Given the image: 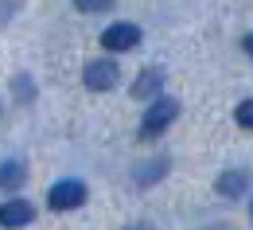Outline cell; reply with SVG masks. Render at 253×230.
<instances>
[{
    "instance_id": "obj_1",
    "label": "cell",
    "mask_w": 253,
    "mask_h": 230,
    "mask_svg": "<svg viewBox=\"0 0 253 230\" xmlns=\"http://www.w3.org/2000/svg\"><path fill=\"white\" fill-rule=\"evenodd\" d=\"M175 117H179V101H171V98H152L148 113H144V121H140V137H160V133L168 129Z\"/></svg>"
},
{
    "instance_id": "obj_2",
    "label": "cell",
    "mask_w": 253,
    "mask_h": 230,
    "mask_svg": "<svg viewBox=\"0 0 253 230\" xmlns=\"http://www.w3.org/2000/svg\"><path fill=\"white\" fill-rule=\"evenodd\" d=\"M47 203H51L55 211H74V207L86 203V184H82V180H59V184L47 191Z\"/></svg>"
},
{
    "instance_id": "obj_3",
    "label": "cell",
    "mask_w": 253,
    "mask_h": 230,
    "mask_svg": "<svg viewBox=\"0 0 253 230\" xmlns=\"http://www.w3.org/2000/svg\"><path fill=\"white\" fill-rule=\"evenodd\" d=\"M136 43H140V28H136V24H125V20H121V24H109V28L101 32V47H105V51H132Z\"/></svg>"
},
{
    "instance_id": "obj_4",
    "label": "cell",
    "mask_w": 253,
    "mask_h": 230,
    "mask_svg": "<svg viewBox=\"0 0 253 230\" xmlns=\"http://www.w3.org/2000/svg\"><path fill=\"white\" fill-rule=\"evenodd\" d=\"M82 82L90 86V90H113L117 86V63H109V59H97V63H86L82 70Z\"/></svg>"
},
{
    "instance_id": "obj_5",
    "label": "cell",
    "mask_w": 253,
    "mask_h": 230,
    "mask_svg": "<svg viewBox=\"0 0 253 230\" xmlns=\"http://www.w3.org/2000/svg\"><path fill=\"white\" fill-rule=\"evenodd\" d=\"M32 219H35V207L28 199H8V203H0V227L4 230H20V227H28Z\"/></svg>"
},
{
    "instance_id": "obj_6",
    "label": "cell",
    "mask_w": 253,
    "mask_h": 230,
    "mask_svg": "<svg viewBox=\"0 0 253 230\" xmlns=\"http://www.w3.org/2000/svg\"><path fill=\"white\" fill-rule=\"evenodd\" d=\"M160 90H164V70H160V66L140 70V74H136V82H132V98H144V101H152Z\"/></svg>"
},
{
    "instance_id": "obj_7",
    "label": "cell",
    "mask_w": 253,
    "mask_h": 230,
    "mask_svg": "<svg viewBox=\"0 0 253 230\" xmlns=\"http://www.w3.org/2000/svg\"><path fill=\"white\" fill-rule=\"evenodd\" d=\"M214 187H218L222 199H238L246 187H250V172H246V168H230V172H222V176H218Z\"/></svg>"
},
{
    "instance_id": "obj_8",
    "label": "cell",
    "mask_w": 253,
    "mask_h": 230,
    "mask_svg": "<svg viewBox=\"0 0 253 230\" xmlns=\"http://www.w3.org/2000/svg\"><path fill=\"white\" fill-rule=\"evenodd\" d=\"M24 180H28V164L24 160L0 164V191H16V187H24Z\"/></svg>"
},
{
    "instance_id": "obj_9",
    "label": "cell",
    "mask_w": 253,
    "mask_h": 230,
    "mask_svg": "<svg viewBox=\"0 0 253 230\" xmlns=\"http://www.w3.org/2000/svg\"><path fill=\"white\" fill-rule=\"evenodd\" d=\"M168 172V160L160 156V160H144V164H136V172H132V180L140 184V187H148V184H156L160 176Z\"/></svg>"
},
{
    "instance_id": "obj_10",
    "label": "cell",
    "mask_w": 253,
    "mask_h": 230,
    "mask_svg": "<svg viewBox=\"0 0 253 230\" xmlns=\"http://www.w3.org/2000/svg\"><path fill=\"white\" fill-rule=\"evenodd\" d=\"M234 117H238V125L242 129H253V98H246L238 109H234Z\"/></svg>"
},
{
    "instance_id": "obj_11",
    "label": "cell",
    "mask_w": 253,
    "mask_h": 230,
    "mask_svg": "<svg viewBox=\"0 0 253 230\" xmlns=\"http://www.w3.org/2000/svg\"><path fill=\"white\" fill-rule=\"evenodd\" d=\"M113 0H74V8L78 12H101V8H109Z\"/></svg>"
},
{
    "instance_id": "obj_12",
    "label": "cell",
    "mask_w": 253,
    "mask_h": 230,
    "mask_svg": "<svg viewBox=\"0 0 253 230\" xmlns=\"http://www.w3.org/2000/svg\"><path fill=\"white\" fill-rule=\"evenodd\" d=\"M16 8H20L16 0H0V28H4V24H8L12 16H16Z\"/></svg>"
},
{
    "instance_id": "obj_13",
    "label": "cell",
    "mask_w": 253,
    "mask_h": 230,
    "mask_svg": "<svg viewBox=\"0 0 253 230\" xmlns=\"http://www.w3.org/2000/svg\"><path fill=\"white\" fill-rule=\"evenodd\" d=\"M242 47H246V55H253V32L246 35V39H242Z\"/></svg>"
},
{
    "instance_id": "obj_14",
    "label": "cell",
    "mask_w": 253,
    "mask_h": 230,
    "mask_svg": "<svg viewBox=\"0 0 253 230\" xmlns=\"http://www.w3.org/2000/svg\"><path fill=\"white\" fill-rule=\"evenodd\" d=\"M128 230H152V227H128Z\"/></svg>"
},
{
    "instance_id": "obj_15",
    "label": "cell",
    "mask_w": 253,
    "mask_h": 230,
    "mask_svg": "<svg viewBox=\"0 0 253 230\" xmlns=\"http://www.w3.org/2000/svg\"><path fill=\"white\" fill-rule=\"evenodd\" d=\"M250 219H253V207H250Z\"/></svg>"
},
{
    "instance_id": "obj_16",
    "label": "cell",
    "mask_w": 253,
    "mask_h": 230,
    "mask_svg": "<svg viewBox=\"0 0 253 230\" xmlns=\"http://www.w3.org/2000/svg\"><path fill=\"white\" fill-rule=\"evenodd\" d=\"M218 230H226V227H218Z\"/></svg>"
}]
</instances>
